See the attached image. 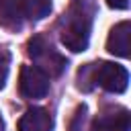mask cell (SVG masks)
Masks as SVG:
<instances>
[{
  "mask_svg": "<svg viewBox=\"0 0 131 131\" xmlns=\"http://www.w3.org/2000/svg\"><path fill=\"white\" fill-rule=\"evenodd\" d=\"M18 131H53V119L49 111L33 106L18 119Z\"/></svg>",
  "mask_w": 131,
  "mask_h": 131,
  "instance_id": "52a82bcc",
  "label": "cell"
},
{
  "mask_svg": "<svg viewBox=\"0 0 131 131\" xmlns=\"http://www.w3.org/2000/svg\"><path fill=\"white\" fill-rule=\"evenodd\" d=\"M106 49L119 57L131 55V23L129 20H123L111 29L108 39H106Z\"/></svg>",
  "mask_w": 131,
  "mask_h": 131,
  "instance_id": "8992f818",
  "label": "cell"
},
{
  "mask_svg": "<svg viewBox=\"0 0 131 131\" xmlns=\"http://www.w3.org/2000/svg\"><path fill=\"white\" fill-rule=\"evenodd\" d=\"M23 6H20V0H0V25L10 29V31H16L23 27Z\"/></svg>",
  "mask_w": 131,
  "mask_h": 131,
  "instance_id": "ba28073f",
  "label": "cell"
},
{
  "mask_svg": "<svg viewBox=\"0 0 131 131\" xmlns=\"http://www.w3.org/2000/svg\"><path fill=\"white\" fill-rule=\"evenodd\" d=\"M131 127V115L127 108H115V111H106L102 115H98L92 125L90 131H129Z\"/></svg>",
  "mask_w": 131,
  "mask_h": 131,
  "instance_id": "5b68a950",
  "label": "cell"
},
{
  "mask_svg": "<svg viewBox=\"0 0 131 131\" xmlns=\"http://www.w3.org/2000/svg\"><path fill=\"white\" fill-rule=\"evenodd\" d=\"M18 90L25 98H43L49 92V76L37 66H23L18 76Z\"/></svg>",
  "mask_w": 131,
  "mask_h": 131,
  "instance_id": "277c9868",
  "label": "cell"
},
{
  "mask_svg": "<svg viewBox=\"0 0 131 131\" xmlns=\"http://www.w3.org/2000/svg\"><path fill=\"white\" fill-rule=\"evenodd\" d=\"M8 66H10L8 53H6V51H0V90H2L4 84H6V78H8Z\"/></svg>",
  "mask_w": 131,
  "mask_h": 131,
  "instance_id": "8fae6325",
  "label": "cell"
},
{
  "mask_svg": "<svg viewBox=\"0 0 131 131\" xmlns=\"http://www.w3.org/2000/svg\"><path fill=\"white\" fill-rule=\"evenodd\" d=\"M25 18L41 20L51 12V0H20Z\"/></svg>",
  "mask_w": 131,
  "mask_h": 131,
  "instance_id": "9c48e42d",
  "label": "cell"
},
{
  "mask_svg": "<svg viewBox=\"0 0 131 131\" xmlns=\"http://www.w3.org/2000/svg\"><path fill=\"white\" fill-rule=\"evenodd\" d=\"M94 82L100 84L104 90L113 92V94H121L127 90L129 84V74L123 66L113 63V61H102L94 66Z\"/></svg>",
  "mask_w": 131,
  "mask_h": 131,
  "instance_id": "3957f363",
  "label": "cell"
},
{
  "mask_svg": "<svg viewBox=\"0 0 131 131\" xmlns=\"http://www.w3.org/2000/svg\"><path fill=\"white\" fill-rule=\"evenodd\" d=\"M27 53L33 57L35 66L39 70H43L47 76H59L66 68V59L51 47V43H47L41 35H35L29 45H27Z\"/></svg>",
  "mask_w": 131,
  "mask_h": 131,
  "instance_id": "7a4b0ae2",
  "label": "cell"
},
{
  "mask_svg": "<svg viewBox=\"0 0 131 131\" xmlns=\"http://www.w3.org/2000/svg\"><path fill=\"white\" fill-rule=\"evenodd\" d=\"M90 41V16L84 10V6H74L66 16V27L61 29V43L74 51L80 53L88 47Z\"/></svg>",
  "mask_w": 131,
  "mask_h": 131,
  "instance_id": "6da1fadb",
  "label": "cell"
},
{
  "mask_svg": "<svg viewBox=\"0 0 131 131\" xmlns=\"http://www.w3.org/2000/svg\"><path fill=\"white\" fill-rule=\"evenodd\" d=\"M84 123H86V106H78L74 117H72V123H70V131H84Z\"/></svg>",
  "mask_w": 131,
  "mask_h": 131,
  "instance_id": "30bf717a",
  "label": "cell"
},
{
  "mask_svg": "<svg viewBox=\"0 0 131 131\" xmlns=\"http://www.w3.org/2000/svg\"><path fill=\"white\" fill-rule=\"evenodd\" d=\"M106 4L111 8H119V10H125L129 6V0H106Z\"/></svg>",
  "mask_w": 131,
  "mask_h": 131,
  "instance_id": "7c38bea8",
  "label": "cell"
}]
</instances>
